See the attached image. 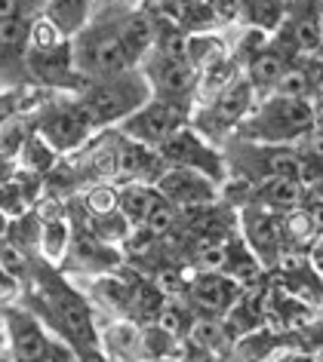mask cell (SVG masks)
<instances>
[{
    "instance_id": "9a60e30c",
    "label": "cell",
    "mask_w": 323,
    "mask_h": 362,
    "mask_svg": "<svg viewBox=\"0 0 323 362\" xmlns=\"http://www.w3.org/2000/svg\"><path fill=\"white\" fill-rule=\"evenodd\" d=\"M160 203V194L154 191V185H145V181H130L118 191V212L123 215V221L130 224H142L148 218V212Z\"/></svg>"
},
{
    "instance_id": "3957f363",
    "label": "cell",
    "mask_w": 323,
    "mask_h": 362,
    "mask_svg": "<svg viewBox=\"0 0 323 362\" xmlns=\"http://www.w3.org/2000/svg\"><path fill=\"white\" fill-rule=\"evenodd\" d=\"M188 120V102L185 98H148L136 114H130L120 123V135L145 148H160L176 129H182Z\"/></svg>"
},
{
    "instance_id": "d6a6232c",
    "label": "cell",
    "mask_w": 323,
    "mask_h": 362,
    "mask_svg": "<svg viewBox=\"0 0 323 362\" xmlns=\"http://www.w3.org/2000/svg\"><path fill=\"white\" fill-rule=\"evenodd\" d=\"M6 353V322H4V313H0V356Z\"/></svg>"
},
{
    "instance_id": "4fadbf2b",
    "label": "cell",
    "mask_w": 323,
    "mask_h": 362,
    "mask_svg": "<svg viewBox=\"0 0 323 362\" xmlns=\"http://www.w3.org/2000/svg\"><path fill=\"white\" fill-rule=\"evenodd\" d=\"M191 298L206 313H228V307L240 298V286L225 274H200L191 283Z\"/></svg>"
},
{
    "instance_id": "7a4b0ae2",
    "label": "cell",
    "mask_w": 323,
    "mask_h": 362,
    "mask_svg": "<svg viewBox=\"0 0 323 362\" xmlns=\"http://www.w3.org/2000/svg\"><path fill=\"white\" fill-rule=\"evenodd\" d=\"M71 65L86 80H105L130 71L132 62L120 43V28H84L71 43Z\"/></svg>"
},
{
    "instance_id": "5bb4252c",
    "label": "cell",
    "mask_w": 323,
    "mask_h": 362,
    "mask_svg": "<svg viewBox=\"0 0 323 362\" xmlns=\"http://www.w3.org/2000/svg\"><path fill=\"white\" fill-rule=\"evenodd\" d=\"M154 40H157V19H151L145 13H132V16H127V22L120 25V43H123V49H127L132 65L154 49Z\"/></svg>"
},
{
    "instance_id": "8992f818",
    "label": "cell",
    "mask_w": 323,
    "mask_h": 362,
    "mask_svg": "<svg viewBox=\"0 0 323 362\" xmlns=\"http://www.w3.org/2000/svg\"><path fill=\"white\" fill-rule=\"evenodd\" d=\"M47 292V307L52 310V316L59 320V332L65 334V341L74 347L77 353L98 347V334L93 325V313L84 304V298L77 292H71L65 283H52L43 288Z\"/></svg>"
},
{
    "instance_id": "ac0fdd59",
    "label": "cell",
    "mask_w": 323,
    "mask_h": 362,
    "mask_svg": "<svg viewBox=\"0 0 323 362\" xmlns=\"http://www.w3.org/2000/svg\"><path fill=\"white\" fill-rule=\"evenodd\" d=\"M28 31L31 19H25V16L0 19V62H25V56H28Z\"/></svg>"
},
{
    "instance_id": "7402d4cb",
    "label": "cell",
    "mask_w": 323,
    "mask_h": 362,
    "mask_svg": "<svg viewBox=\"0 0 323 362\" xmlns=\"http://www.w3.org/2000/svg\"><path fill=\"white\" fill-rule=\"evenodd\" d=\"M244 22L256 25L259 31H274L283 22V4L280 0H237Z\"/></svg>"
},
{
    "instance_id": "e0dca14e",
    "label": "cell",
    "mask_w": 323,
    "mask_h": 362,
    "mask_svg": "<svg viewBox=\"0 0 323 362\" xmlns=\"http://www.w3.org/2000/svg\"><path fill=\"white\" fill-rule=\"evenodd\" d=\"M259 203L262 209H295L302 203L299 178H262L259 185Z\"/></svg>"
},
{
    "instance_id": "f1b7e54d",
    "label": "cell",
    "mask_w": 323,
    "mask_h": 362,
    "mask_svg": "<svg viewBox=\"0 0 323 362\" xmlns=\"http://www.w3.org/2000/svg\"><path fill=\"white\" fill-rule=\"evenodd\" d=\"M0 267L6 270L10 276H25V270H28V255L19 249V246H13L10 240H0Z\"/></svg>"
},
{
    "instance_id": "8d00e7d4",
    "label": "cell",
    "mask_w": 323,
    "mask_h": 362,
    "mask_svg": "<svg viewBox=\"0 0 323 362\" xmlns=\"http://www.w3.org/2000/svg\"><path fill=\"white\" fill-rule=\"evenodd\" d=\"M320 31H323V19H320ZM320 49H323V37H320Z\"/></svg>"
},
{
    "instance_id": "83f0119b",
    "label": "cell",
    "mask_w": 323,
    "mask_h": 362,
    "mask_svg": "<svg viewBox=\"0 0 323 362\" xmlns=\"http://www.w3.org/2000/svg\"><path fill=\"white\" fill-rule=\"evenodd\" d=\"M86 209H89V215H96V218L118 212V191L108 185H96L93 191L86 194Z\"/></svg>"
},
{
    "instance_id": "6da1fadb",
    "label": "cell",
    "mask_w": 323,
    "mask_h": 362,
    "mask_svg": "<svg viewBox=\"0 0 323 362\" xmlns=\"http://www.w3.org/2000/svg\"><path fill=\"white\" fill-rule=\"evenodd\" d=\"M151 98V83L142 71L130 68L118 77H105V80H93L84 95H80V107L89 117L93 129L98 126H111V123H123L130 114H136L142 105Z\"/></svg>"
},
{
    "instance_id": "4dcf8cb0",
    "label": "cell",
    "mask_w": 323,
    "mask_h": 362,
    "mask_svg": "<svg viewBox=\"0 0 323 362\" xmlns=\"http://www.w3.org/2000/svg\"><path fill=\"white\" fill-rule=\"evenodd\" d=\"M50 362H80V356H77V350L71 347L68 341L50 338Z\"/></svg>"
},
{
    "instance_id": "4316f807",
    "label": "cell",
    "mask_w": 323,
    "mask_h": 362,
    "mask_svg": "<svg viewBox=\"0 0 323 362\" xmlns=\"http://www.w3.org/2000/svg\"><path fill=\"white\" fill-rule=\"evenodd\" d=\"M274 89H277V95H283V98H305L311 93V77L305 68H286L280 80L274 83Z\"/></svg>"
},
{
    "instance_id": "52a82bcc",
    "label": "cell",
    "mask_w": 323,
    "mask_h": 362,
    "mask_svg": "<svg viewBox=\"0 0 323 362\" xmlns=\"http://www.w3.org/2000/svg\"><path fill=\"white\" fill-rule=\"evenodd\" d=\"M154 191L173 206V209H206L215 203V181L194 169H178V166H166L164 175L154 181Z\"/></svg>"
},
{
    "instance_id": "9c48e42d",
    "label": "cell",
    "mask_w": 323,
    "mask_h": 362,
    "mask_svg": "<svg viewBox=\"0 0 323 362\" xmlns=\"http://www.w3.org/2000/svg\"><path fill=\"white\" fill-rule=\"evenodd\" d=\"M10 362H50V334L28 310H4Z\"/></svg>"
},
{
    "instance_id": "ba28073f",
    "label": "cell",
    "mask_w": 323,
    "mask_h": 362,
    "mask_svg": "<svg viewBox=\"0 0 323 362\" xmlns=\"http://www.w3.org/2000/svg\"><path fill=\"white\" fill-rule=\"evenodd\" d=\"M38 135L56 153H65V151L80 148V144L93 135V123H89V117L84 114V107L77 102L74 105H56L40 117Z\"/></svg>"
},
{
    "instance_id": "f546056e",
    "label": "cell",
    "mask_w": 323,
    "mask_h": 362,
    "mask_svg": "<svg viewBox=\"0 0 323 362\" xmlns=\"http://www.w3.org/2000/svg\"><path fill=\"white\" fill-rule=\"evenodd\" d=\"M142 224H145V228H148L151 233H154V237H160V233H166V230L176 224V209L164 200V197H160V203L148 212V218L142 221Z\"/></svg>"
},
{
    "instance_id": "5b68a950",
    "label": "cell",
    "mask_w": 323,
    "mask_h": 362,
    "mask_svg": "<svg viewBox=\"0 0 323 362\" xmlns=\"http://www.w3.org/2000/svg\"><path fill=\"white\" fill-rule=\"evenodd\" d=\"M157 153H160V160H164L166 166L194 169V172H200V175H206L210 181H215V185L225 178V160H222L219 153H215L212 144L206 141L200 132H194L191 126L176 129L157 148Z\"/></svg>"
},
{
    "instance_id": "836d02e7",
    "label": "cell",
    "mask_w": 323,
    "mask_h": 362,
    "mask_svg": "<svg viewBox=\"0 0 323 362\" xmlns=\"http://www.w3.org/2000/svg\"><path fill=\"white\" fill-rule=\"evenodd\" d=\"M6 228H10V221H6V215H0V240L6 237Z\"/></svg>"
},
{
    "instance_id": "d4e9b609",
    "label": "cell",
    "mask_w": 323,
    "mask_h": 362,
    "mask_svg": "<svg viewBox=\"0 0 323 362\" xmlns=\"http://www.w3.org/2000/svg\"><path fill=\"white\" fill-rule=\"evenodd\" d=\"M102 344H105V347L111 350V353H114V356H118V359H123V362H127V356H130V353H136V350H139V332L132 329L130 322H114L111 329L105 332Z\"/></svg>"
},
{
    "instance_id": "7c38bea8",
    "label": "cell",
    "mask_w": 323,
    "mask_h": 362,
    "mask_svg": "<svg viewBox=\"0 0 323 362\" xmlns=\"http://www.w3.org/2000/svg\"><path fill=\"white\" fill-rule=\"evenodd\" d=\"M244 230L249 240V252L265 261H274L277 252H280V221L274 218L262 206H249L244 209Z\"/></svg>"
},
{
    "instance_id": "cb8c5ba5",
    "label": "cell",
    "mask_w": 323,
    "mask_h": 362,
    "mask_svg": "<svg viewBox=\"0 0 323 362\" xmlns=\"http://www.w3.org/2000/svg\"><path fill=\"white\" fill-rule=\"evenodd\" d=\"M96 298L102 301L105 307H111V310H130L132 307V288L127 279H118V276H102V279H96Z\"/></svg>"
},
{
    "instance_id": "d6986e66",
    "label": "cell",
    "mask_w": 323,
    "mask_h": 362,
    "mask_svg": "<svg viewBox=\"0 0 323 362\" xmlns=\"http://www.w3.org/2000/svg\"><path fill=\"white\" fill-rule=\"evenodd\" d=\"M56 160L59 153L50 148L47 141L40 139L38 132L25 135L22 144H19V163H22V172H31V175H47V172L56 169Z\"/></svg>"
},
{
    "instance_id": "603a6c76",
    "label": "cell",
    "mask_w": 323,
    "mask_h": 362,
    "mask_svg": "<svg viewBox=\"0 0 323 362\" xmlns=\"http://www.w3.org/2000/svg\"><path fill=\"white\" fill-rule=\"evenodd\" d=\"M40 249L50 261H62L68 255V246H71V228L65 218H56V221H40Z\"/></svg>"
},
{
    "instance_id": "2e32d148",
    "label": "cell",
    "mask_w": 323,
    "mask_h": 362,
    "mask_svg": "<svg viewBox=\"0 0 323 362\" xmlns=\"http://www.w3.org/2000/svg\"><path fill=\"white\" fill-rule=\"evenodd\" d=\"M43 19H47L65 40H71L86 28L89 0H47V13H43Z\"/></svg>"
},
{
    "instance_id": "ffe728a7",
    "label": "cell",
    "mask_w": 323,
    "mask_h": 362,
    "mask_svg": "<svg viewBox=\"0 0 323 362\" xmlns=\"http://www.w3.org/2000/svg\"><path fill=\"white\" fill-rule=\"evenodd\" d=\"M286 68H290V65H286V56H283V52L277 49V47H265V49L256 52L253 62H249L246 80L253 83V89H256V86H274Z\"/></svg>"
},
{
    "instance_id": "d590c367",
    "label": "cell",
    "mask_w": 323,
    "mask_h": 362,
    "mask_svg": "<svg viewBox=\"0 0 323 362\" xmlns=\"http://www.w3.org/2000/svg\"><path fill=\"white\" fill-rule=\"evenodd\" d=\"M317 13L323 16V0H317Z\"/></svg>"
},
{
    "instance_id": "484cf974",
    "label": "cell",
    "mask_w": 323,
    "mask_h": 362,
    "mask_svg": "<svg viewBox=\"0 0 323 362\" xmlns=\"http://www.w3.org/2000/svg\"><path fill=\"white\" fill-rule=\"evenodd\" d=\"M28 194L22 191V185L16 178L10 181H0V215H6V221H16L28 212Z\"/></svg>"
},
{
    "instance_id": "30bf717a",
    "label": "cell",
    "mask_w": 323,
    "mask_h": 362,
    "mask_svg": "<svg viewBox=\"0 0 323 362\" xmlns=\"http://www.w3.org/2000/svg\"><path fill=\"white\" fill-rule=\"evenodd\" d=\"M253 105V83L246 77H234L228 86H222L215 93L212 105L206 107V120H203V129L212 135H222L228 132L231 126H237L240 120H246V111Z\"/></svg>"
},
{
    "instance_id": "1f68e13d",
    "label": "cell",
    "mask_w": 323,
    "mask_h": 362,
    "mask_svg": "<svg viewBox=\"0 0 323 362\" xmlns=\"http://www.w3.org/2000/svg\"><path fill=\"white\" fill-rule=\"evenodd\" d=\"M19 295V279L10 276L4 267H0V301H13Z\"/></svg>"
},
{
    "instance_id": "277c9868",
    "label": "cell",
    "mask_w": 323,
    "mask_h": 362,
    "mask_svg": "<svg viewBox=\"0 0 323 362\" xmlns=\"http://www.w3.org/2000/svg\"><path fill=\"white\" fill-rule=\"evenodd\" d=\"M314 126V107L305 98H283L274 95L268 102L259 117L249 126H244V132L249 139H259L265 144H280L290 141L295 135H305Z\"/></svg>"
},
{
    "instance_id": "44dd1931",
    "label": "cell",
    "mask_w": 323,
    "mask_h": 362,
    "mask_svg": "<svg viewBox=\"0 0 323 362\" xmlns=\"http://www.w3.org/2000/svg\"><path fill=\"white\" fill-rule=\"evenodd\" d=\"M188 344H191L194 350H203L210 353V356H215V353H222V347L228 344V332L222 322L215 320H194L191 329H188Z\"/></svg>"
},
{
    "instance_id": "e575fe53",
    "label": "cell",
    "mask_w": 323,
    "mask_h": 362,
    "mask_svg": "<svg viewBox=\"0 0 323 362\" xmlns=\"http://www.w3.org/2000/svg\"><path fill=\"white\" fill-rule=\"evenodd\" d=\"M317 194H320V197H323V175H320V178H317Z\"/></svg>"
},
{
    "instance_id": "8fae6325",
    "label": "cell",
    "mask_w": 323,
    "mask_h": 362,
    "mask_svg": "<svg viewBox=\"0 0 323 362\" xmlns=\"http://www.w3.org/2000/svg\"><path fill=\"white\" fill-rule=\"evenodd\" d=\"M142 74L148 77L151 93L157 89V95H164V98H188V93L197 86V71L185 59L154 56V68L142 71Z\"/></svg>"
}]
</instances>
